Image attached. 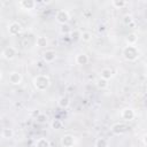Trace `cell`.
<instances>
[{
  "instance_id": "1",
  "label": "cell",
  "mask_w": 147,
  "mask_h": 147,
  "mask_svg": "<svg viewBox=\"0 0 147 147\" xmlns=\"http://www.w3.org/2000/svg\"><path fill=\"white\" fill-rule=\"evenodd\" d=\"M32 83H33V86H34V88H36L37 91L44 92V91H46V90L49 87V85H51V79H49V77H48L47 75H37V76L33 78Z\"/></svg>"
},
{
  "instance_id": "2",
  "label": "cell",
  "mask_w": 147,
  "mask_h": 147,
  "mask_svg": "<svg viewBox=\"0 0 147 147\" xmlns=\"http://www.w3.org/2000/svg\"><path fill=\"white\" fill-rule=\"evenodd\" d=\"M122 55L126 61H136L139 56V49L137 46H125L122 51Z\"/></svg>"
},
{
  "instance_id": "3",
  "label": "cell",
  "mask_w": 147,
  "mask_h": 147,
  "mask_svg": "<svg viewBox=\"0 0 147 147\" xmlns=\"http://www.w3.org/2000/svg\"><path fill=\"white\" fill-rule=\"evenodd\" d=\"M55 18H56V22H57V23L64 25V24H67V23L69 22V20H70V15H69V13H68L67 10H64V9H60V10L56 11V14H55Z\"/></svg>"
},
{
  "instance_id": "4",
  "label": "cell",
  "mask_w": 147,
  "mask_h": 147,
  "mask_svg": "<svg viewBox=\"0 0 147 147\" xmlns=\"http://www.w3.org/2000/svg\"><path fill=\"white\" fill-rule=\"evenodd\" d=\"M110 130H111V132H113L114 134L119 136V134L125 133V132L129 130V126H127L126 124H124V123H115V124L111 125Z\"/></svg>"
},
{
  "instance_id": "5",
  "label": "cell",
  "mask_w": 147,
  "mask_h": 147,
  "mask_svg": "<svg viewBox=\"0 0 147 147\" xmlns=\"http://www.w3.org/2000/svg\"><path fill=\"white\" fill-rule=\"evenodd\" d=\"M16 54H17L16 48H15V47H13V46H8V47L3 48L2 53H1L2 57H3V59H6V60H8V61H10V60L15 59Z\"/></svg>"
},
{
  "instance_id": "6",
  "label": "cell",
  "mask_w": 147,
  "mask_h": 147,
  "mask_svg": "<svg viewBox=\"0 0 147 147\" xmlns=\"http://www.w3.org/2000/svg\"><path fill=\"white\" fill-rule=\"evenodd\" d=\"M8 33L10 36H18L22 32V25L18 22H11L8 25Z\"/></svg>"
},
{
  "instance_id": "7",
  "label": "cell",
  "mask_w": 147,
  "mask_h": 147,
  "mask_svg": "<svg viewBox=\"0 0 147 147\" xmlns=\"http://www.w3.org/2000/svg\"><path fill=\"white\" fill-rule=\"evenodd\" d=\"M8 80H9V83H10L11 85H20V84L22 83V80H23V77H22V75H21L20 72H17V71H11V72H9Z\"/></svg>"
},
{
  "instance_id": "8",
  "label": "cell",
  "mask_w": 147,
  "mask_h": 147,
  "mask_svg": "<svg viewBox=\"0 0 147 147\" xmlns=\"http://www.w3.org/2000/svg\"><path fill=\"white\" fill-rule=\"evenodd\" d=\"M55 59H56V53L53 49H47L42 54V60L46 63H52V62L55 61Z\"/></svg>"
},
{
  "instance_id": "9",
  "label": "cell",
  "mask_w": 147,
  "mask_h": 147,
  "mask_svg": "<svg viewBox=\"0 0 147 147\" xmlns=\"http://www.w3.org/2000/svg\"><path fill=\"white\" fill-rule=\"evenodd\" d=\"M121 116L124 121H132L134 118L136 114H134V110L132 108H124L121 111Z\"/></svg>"
},
{
  "instance_id": "10",
  "label": "cell",
  "mask_w": 147,
  "mask_h": 147,
  "mask_svg": "<svg viewBox=\"0 0 147 147\" xmlns=\"http://www.w3.org/2000/svg\"><path fill=\"white\" fill-rule=\"evenodd\" d=\"M61 144L63 147H72L75 145V138L71 134H65L61 138Z\"/></svg>"
},
{
  "instance_id": "11",
  "label": "cell",
  "mask_w": 147,
  "mask_h": 147,
  "mask_svg": "<svg viewBox=\"0 0 147 147\" xmlns=\"http://www.w3.org/2000/svg\"><path fill=\"white\" fill-rule=\"evenodd\" d=\"M18 5L21 6L22 9L32 10V9H34V7H36L37 3H36V1H33V0H22V1L18 2Z\"/></svg>"
},
{
  "instance_id": "12",
  "label": "cell",
  "mask_w": 147,
  "mask_h": 147,
  "mask_svg": "<svg viewBox=\"0 0 147 147\" xmlns=\"http://www.w3.org/2000/svg\"><path fill=\"white\" fill-rule=\"evenodd\" d=\"M75 61H76V63L79 64V65H85V64H87V62H88V56H87L85 53H80V54L76 55Z\"/></svg>"
},
{
  "instance_id": "13",
  "label": "cell",
  "mask_w": 147,
  "mask_h": 147,
  "mask_svg": "<svg viewBox=\"0 0 147 147\" xmlns=\"http://www.w3.org/2000/svg\"><path fill=\"white\" fill-rule=\"evenodd\" d=\"M125 41H126L127 45L134 46V45L137 44V41H138V36H137V33H134V32L129 33V34L126 36V38H125Z\"/></svg>"
},
{
  "instance_id": "14",
  "label": "cell",
  "mask_w": 147,
  "mask_h": 147,
  "mask_svg": "<svg viewBox=\"0 0 147 147\" xmlns=\"http://www.w3.org/2000/svg\"><path fill=\"white\" fill-rule=\"evenodd\" d=\"M36 45L38 47L44 48V47H46L48 45V40H47V38L45 36H38L37 39H36Z\"/></svg>"
},
{
  "instance_id": "15",
  "label": "cell",
  "mask_w": 147,
  "mask_h": 147,
  "mask_svg": "<svg viewBox=\"0 0 147 147\" xmlns=\"http://www.w3.org/2000/svg\"><path fill=\"white\" fill-rule=\"evenodd\" d=\"M100 75H101V78H105V79L109 80V79H111V77H113L114 74H113V70L110 68H103L100 71Z\"/></svg>"
},
{
  "instance_id": "16",
  "label": "cell",
  "mask_w": 147,
  "mask_h": 147,
  "mask_svg": "<svg viewBox=\"0 0 147 147\" xmlns=\"http://www.w3.org/2000/svg\"><path fill=\"white\" fill-rule=\"evenodd\" d=\"M57 105H59V107L65 109V108H68V107L70 106V99H69L68 96H64V95H63V96H61V98L59 99Z\"/></svg>"
},
{
  "instance_id": "17",
  "label": "cell",
  "mask_w": 147,
  "mask_h": 147,
  "mask_svg": "<svg viewBox=\"0 0 147 147\" xmlns=\"http://www.w3.org/2000/svg\"><path fill=\"white\" fill-rule=\"evenodd\" d=\"M34 147H51V144L47 138H39V139H37Z\"/></svg>"
},
{
  "instance_id": "18",
  "label": "cell",
  "mask_w": 147,
  "mask_h": 147,
  "mask_svg": "<svg viewBox=\"0 0 147 147\" xmlns=\"http://www.w3.org/2000/svg\"><path fill=\"white\" fill-rule=\"evenodd\" d=\"M13 136H14L13 129H9V127L2 129V131H1V137H2L3 139H10V138H13Z\"/></svg>"
},
{
  "instance_id": "19",
  "label": "cell",
  "mask_w": 147,
  "mask_h": 147,
  "mask_svg": "<svg viewBox=\"0 0 147 147\" xmlns=\"http://www.w3.org/2000/svg\"><path fill=\"white\" fill-rule=\"evenodd\" d=\"M96 86H98L100 90H105V88L108 87V80L100 77V78L96 80Z\"/></svg>"
},
{
  "instance_id": "20",
  "label": "cell",
  "mask_w": 147,
  "mask_h": 147,
  "mask_svg": "<svg viewBox=\"0 0 147 147\" xmlns=\"http://www.w3.org/2000/svg\"><path fill=\"white\" fill-rule=\"evenodd\" d=\"M126 1H124V0H113L111 1V5H113V7H115L116 9H121V8H123L124 6H126Z\"/></svg>"
},
{
  "instance_id": "21",
  "label": "cell",
  "mask_w": 147,
  "mask_h": 147,
  "mask_svg": "<svg viewBox=\"0 0 147 147\" xmlns=\"http://www.w3.org/2000/svg\"><path fill=\"white\" fill-rule=\"evenodd\" d=\"M94 147H108V141L105 138H98L94 142Z\"/></svg>"
},
{
  "instance_id": "22",
  "label": "cell",
  "mask_w": 147,
  "mask_h": 147,
  "mask_svg": "<svg viewBox=\"0 0 147 147\" xmlns=\"http://www.w3.org/2000/svg\"><path fill=\"white\" fill-rule=\"evenodd\" d=\"M69 36H70V38L72 40H78V39L82 38V32L79 30H71V32H70Z\"/></svg>"
},
{
  "instance_id": "23",
  "label": "cell",
  "mask_w": 147,
  "mask_h": 147,
  "mask_svg": "<svg viewBox=\"0 0 147 147\" xmlns=\"http://www.w3.org/2000/svg\"><path fill=\"white\" fill-rule=\"evenodd\" d=\"M80 39H82L83 41H85V42L91 41V40H92V34H91V32H88V31H83Z\"/></svg>"
},
{
  "instance_id": "24",
  "label": "cell",
  "mask_w": 147,
  "mask_h": 147,
  "mask_svg": "<svg viewBox=\"0 0 147 147\" xmlns=\"http://www.w3.org/2000/svg\"><path fill=\"white\" fill-rule=\"evenodd\" d=\"M47 119H48V117H47V115L44 114V113H41V114L36 118V121H37L39 124H45V123L47 122Z\"/></svg>"
},
{
  "instance_id": "25",
  "label": "cell",
  "mask_w": 147,
  "mask_h": 147,
  "mask_svg": "<svg viewBox=\"0 0 147 147\" xmlns=\"http://www.w3.org/2000/svg\"><path fill=\"white\" fill-rule=\"evenodd\" d=\"M134 22V20H133V17H132V15H125L124 17H123V23L125 24V25H130L131 23H133Z\"/></svg>"
},
{
  "instance_id": "26",
  "label": "cell",
  "mask_w": 147,
  "mask_h": 147,
  "mask_svg": "<svg viewBox=\"0 0 147 147\" xmlns=\"http://www.w3.org/2000/svg\"><path fill=\"white\" fill-rule=\"evenodd\" d=\"M62 122L60 121V119H54L53 122H52V127L54 129V130H60V129H62Z\"/></svg>"
},
{
  "instance_id": "27",
  "label": "cell",
  "mask_w": 147,
  "mask_h": 147,
  "mask_svg": "<svg viewBox=\"0 0 147 147\" xmlns=\"http://www.w3.org/2000/svg\"><path fill=\"white\" fill-rule=\"evenodd\" d=\"M61 32L62 33H69L70 34V32H71V29H70V26L69 25H67V24H64V25H62V28H61Z\"/></svg>"
},
{
  "instance_id": "28",
  "label": "cell",
  "mask_w": 147,
  "mask_h": 147,
  "mask_svg": "<svg viewBox=\"0 0 147 147\" xmlns=\"http://www.w3.org/2000/svg\"><path fill=\"white\" fill-rule=\"evenodd\" d=\"M40 114H41V111H40V110H31V111H30V116H31V117H33V118H37Z\"/></svg>"
},
{
  "instance_id": "29",
  "label": "cell",
  "mask_w": 147,
  "mask_h": 147,
  "mask_svg": "<svg viewBox=\"0 0 147 147\" xmlns=\"http://www.w3.org/2000/svg\"><path fill=\"white\" fill-rule=\"evenodd\" d=\"M142 142L147 146V133H146V134H144V137H142Z\"/></svg>"
},
{
  "instance_id": "30",
  "label": "cell",
  "mask_w": 147,
  "mask_h": 147,
  "mask_svg": "<svg viewBox=\"0 0 147 147\" xmlns=\"http://www.w3.org/2000/svg\"><path fill=\"white\" fill-rule=\"evenodd\" d=\"M99 31H100V32H101V31H105V26H103V25H100V26H99Z\"/></svg>"
}]
</instances>
